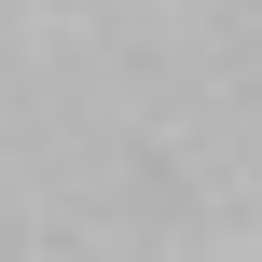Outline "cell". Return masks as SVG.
I'll return each mask as SVG.
<instances>
[]
</instances>
